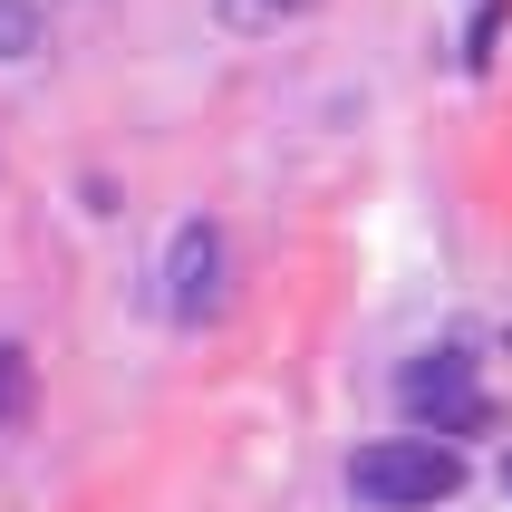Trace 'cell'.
<instances>
[{
    "label": "cell",
    "instance_id": "obj_2",
    "mask_svg": "<svg viewBox=\"0 0 512 512\" xmlns=\"http://www.w3.org/2000/svg\"><path fill=\"white\" fill-rule=\"evenodd\" d=\"M165 319L174 329H203V319H223V300H232V242H223V223H174V242H165Z\"/></svg>",
    "mask_w": 512,
    "mask_h": 512
},
{
    "label": "cell",
    "instance_id": "obj_5",
    "mask_svg": "<svg viewBox=\"0 0 512 512\" xmlns=\"http://www.w3.org/2000/svg\"><path fill=\"white\" fill-rule=\"evenodd\" d=\"M39 39H49V20H39L29 0H0V68H10V58H29Z\"/></svg>",
    "mask_w": 512,
    "mask_h": 512
},
{
    "label": "cell",
    "instance_id": "obj_6",
    "mask_svg": "<svg viewBox=\"0 0 512 512\" xmlns=\"http://www.w3.org/2000/svg\"><path fill=\"white\" fill-rule=\"evenodd\" d=\"M29 416V348H0V426Z\"/></svg>",
    "mask_w": 512,
    "mask_h": 512
},
{
    "label": "cell",
    "instance_id": "obj_3",
    "mask_svg": "<svg viewBox=\"0 0 512 512\" xmlns=\"http://www.w3.org/2000/svg\"><path fill=\"white\" fill-rule=\"evenodd\" d=\"M406 416H416V435H484L493 426V397L474 387V358L464 348H426L416 368L397 377Z\"/></svg>",
    "mask_w": 512,
    "mask_h": 512
},
{
    "label": "cell",
    "instance_id": "obj_1",
    "mask_svg": "<svg viewBox=\"0 0 512 512\" xmlns=\"http://www.w3.org/2000/svg\"><path fill=\"white\" fill-rule=\"evenodd\" d=\"M348 493L368 512H435L464 493V455L445 435H377L348 455Z\"/></svg>",
    "mask_w": 512,
    "mask_h": 512
},
{
    "label": "cell",
    "instance_id": "obj_4",
    "mask_svg": "<svg viewBox=\"0 0 512 512\" xmlns=\"http://www.w3.org/2000/svg\"><path fill=\"white\" fill-rule=\"evenodd\" d=\"M319 0H213V20L232 29V39H271V29H290V20H310Z\"/></svg>",
    "mask_w": 512,
    "mask_h": 512
},
{
    "label": "cell",
    "instance_id": "obj_7",
    "mask_svg": "<svg viewBox=\"0 0 512 512\" xmlns=\"http://www.w3.org/2000/svg\"><path fill=\"white\" fill-rule=\"evenodd\" d=\"M503 493H512V455H503Z\"/></svg>",
    "mask_w": 512,
    "mask_h": 512
}]
</instances>
